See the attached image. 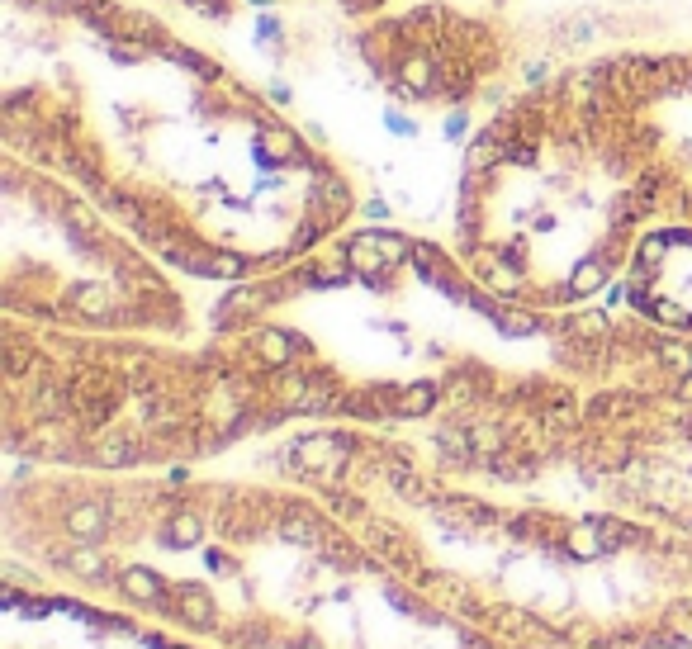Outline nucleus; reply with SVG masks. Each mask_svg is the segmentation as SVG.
I'll use <instances>...</instances> for the list:
<instances>
[{"label":"nucleus","mask_w":692,"mask_h":649,"mask_svg":"<svg viewBox=\"0 0 692 649\" xmlns=\"http://www.w3.org/2000/svg\"><path fill=\"white\" fill-rule=\"evenodd\" d=\"M346 460V441L342 436H309V441H299V451H294V465L313 469V474H337Z\"/></svg>","instance_id":"f257e3e1"},{"label":"nucleus","mask_w":692,"mask_h":649,"mask_svg":"<svg viewBox=\"0 0 692 649\" xmlns=\"http://www.w3.org/2000/svg\"><path fill=\"white\" fill-rule=\"evenodd\" d=\"M119 588H124V597L143 602V607H162L166 602V583L147 564H128L124 574H119Z\"/></svg>","instance_id":"f03ea898"},{"label":"nucleus","mask_w":692,"mask_h":649,"mask_svg":"<svg viewBox=\"0 0 692 649\" xmlns=\"http://www.w3.org/2000/svg\"><path fill=\"white\" fill-rule=\"evenodd\" d=\"M294 351H299V337H290V332H280V327H261L256 332V356L271 370H290Z\"/></svg>","instance_id":"7ed1b4c3"},{"label":"nucleus","mask_w":692,"mask_h":649,"mask_svg":"<svg viewBox=\"0 0 692 649\" xmlns=\"http://www.w3.org/2000/svg\"><path fill=\"white\" fill-rule=\"evenodd\" d=\"M346 204H351V190H346V181H337V176H318V185H313V214H318V223L342 218Z\"/></svg>","instance_id":"20e7f679"},{"label":"nucleus","mask_w":692,"mask_h":649,"mask_svg":"<svg viewBox=\"0 0 692 649\" xmlns=\"http://www.w3.org/2000/svg\"><path fill=\"white\" fill-rule=\"evenodd\" d=\"M105 526H110L105 503H76L72 512H67V531H72L76 541H100V536H105Z\"/></svg>","instance_id":"39448f33"},{"label":"nucleus","mask_w":692,"mask_h":649,"mask_svg":"<svg viewBox=\"0 0 692 649\" xmlns=\"http://www.w3.org/2000/svg\"><path fill=\"white\" fill-rule=\"evenodd\" d=\"M72 308L81 318H91V323H105L114 313V294L110 285H76L72 289Z\"/></svg>","instance_id":"423d86ee"},{"label":"nucleus","mask_w":692,"mask_h":649,"mask_svg":"<svg viewBox=\"0 0 692 649\" xmlns=\"http://www.w3.org/2000/svg\"><path fill=\"white\" fill-rule=\"evenodd\" d=\"M602 285H607V261H602V256H583L579 266L569 271V294H574V299H583V294H598Z\"/></svg>","instance_id":"0eeeda50"},{"label":"nucleus","mask_w":692,"mask_h":649,"mask_svg":"<svg viewBox=\"0 0 692 649\" xmlns=\"http://www.w3.org/2000/svg\"><path fill=\"white\" fill-rule=\"evenodd\" d=\"M181 616L195 626V631H214V597L204 593V588H181Z\"/></svg>","instance_id":"6e6552de"},{"label":"nucleus","mask_w":692,"mask_h":649,"mask_svg":"<svg viewBox=\"0 0 692 649\" xmlns=\"http://www.w3.org/2000/svg\"><path fill=\"white\" fill-rule=\"evenodd\" d=\"M200 536H204L200 512H176V517L166 522V531H162V541L171 545V550H190V545H200Z\"/></svg>","instance_id":"1a4fd4ad"},{"label":"nucleus","mask_w":692,"mask_h":649,"mask_svg":"<svg viewBox=\"0 0 692 649\" xmlns=\"http://www.w3.org/2000/svg\"><path fill=\"white\" fill-rule=\"evenodd\" d=\"M157 53L171 57V62H181L185 72H195L200 81H219V67H214L204 53H195V48H181V43H157Z\"/></svg>","instance_id":"9d476101"},{"label":"nucleus","mask_w":692,"mask_h":649,"mask_svg":"<svg viewBox=\"0 0 692 649\" xmlns=\"http://www.w3.org/2000/svg\"><path fill=\"white\" fill-rule=\"evenodd\" d=\"M91 460H95V465H133V460H138V446H133L128 436L110 432V436H100V441H95Z\"/></svg>","instance_id":"9b49d317"},{"label":"nucleus","mask_w":692,"mask_h":649,"mask_svg":"<svg viewBox=\"0 0 692 649\" xmlns=\"http://www.w3.org/2000/svg\"><path fill=\"white\" fill-rule=\"evenodd\" d=\"M399 81H403V91H418V95H427L432 86H437V76H432V62L422 53H408L399 62Z\"/></svg>","instance_id":"f8f14e48"},{"label":"nucleus","mask_w":692,"mask_h":649,"mask_svg":"<svg viewBox=\"0 0 692 649\" xmlns=\"http://www.w3.org/2000/svg\"><path fill=\"white\" fill-rule=\"evenodd\" d=\"M261 162H299L304 152H299V143H294V133H285V128H271V133H261Z\"/></svg>","instance_id":"ddd939ff"},{"label":"nucleus","mask_w":692,"mask_h":649,"mask_svg":"<svg viewBox=\"0 0 692 649\" xmlns=\"http://www.w3.org/2000/svg\"><path fill=\"white\" fill-rule=\"evenodd\" d=\"M280 536H285L290 545H304V550H318V545H323L318 522H313V517H299V512H290V517L280 522Z\"/></svg>","instance_id":"4468645a"},{"label":"nucleus","mask_w":692,"mask_h":649,"mask_svg":"<svg viewBox=\"0 0 692 649\" xmlns=\"http://www.w3.org/2000/svg\"><path fill=\"white\" fill-rule=\"evenodd\" d=\"M76 15L86 19L91 29H105V34H110L114 24L124 19V10H119V5H110V0H76Z\"/></svg>","instance_id":"2eb2a0df"},{"label":"nucleus","mask_w":692,"mask_h":649,"mask_svg":"<svg viewBox=\"0 0 692 649\" xmlns=\"http://www.w3.org/2000/svg\"><path fill=\"white\" fill-rule=\"evenodd\" d=\"M432 403H437V389H432V384H413V389H403L399 394L394 413L399 417H422V413H432Z\"/></svg>","instance_id":"dca6fc26"},{"label":"nucleus","mask_w":692,"mask_h":649,"mask_svg":"<svg viewBox=\"0 0 692 649\" xmlns=\"http://www.w3.org/2000/svg\"><path fill=\"white\" fill-rule=\"evenodd\" d=\"M569 550H574L579 559H593V555H602V550H607V545H602V531H598V517H588L583 526H574V531H569Z\"/></svg>","instance_id":"f3484780"},{"label":"nucleus","mask_w":692,"mask_h":649,"mask_svg":"<svg viewBox=\"0 0 692 649\" xmlns=\"http://www.w3.org/2000/svg\"><path fill=\"white\" fill-rule=\"evenodd\" d=\"M659 361L669 365L674 375H688L692 379V351L683 342H659Z\"/></svg>","instance_id":"a211bd4d"},{"label":"nucleus","mask_w":692,"mask_h":649,"mask_svg":"<svg viewBox=\"0 0 692 649\" xmlns=\"http://www.w3.org/2000/svg\"><path fill=\"white\" fill-rule=\"evenodd\" d=\"M261 304V289H237V294H228L219 304V318H237V313H252V308Z\"/></svg>","instance_id":"6ab92c4d"},{"label":"nucleus","mask_w":692,"mask_h":649,"mask_svg":"<svg viewBox=\"0 0 692 649\" xmlns=\"http://www.w3.org/2000/svg\"><path fill=\"white\" fill-rule=\"evenodd\" d=\"M204 275H219V280H233V275H242V256H233V252H214V256H204Z\"/></svg>","instance_id":"aec40b11"},{"label":"nucleus","mask_w":692,"mask_h":649,"mask_svg":"<svg viewBox=\"0 0 692 649\" xmlns=\"http://www.w3.org/2000/svg\"><path fill=\"white\" fill-rule=\"evenodd\" d=\"M650 318H659V323H669V327H692L688 308L674 304V299H655V304H650Z\"/></svg>","instance_id":"412c9836"},{"label":"nucleus","mask_w":692,"mask_h":649,"mask_svg":"<svg viewBox=\"0 0 692 649\" xmlns=\"http://www.w3.org/2000/svg\"><path fill=\"white\" fill-rule=\"evenodd\" d=\"M100 199H105V209H110V214H119L124 223H138V218H143V209H138V204H133L128 195H119V190H100Z\"/></svg>","instance_id":"4be33fe9"},{"label":"nucleus","mask_w":692,"mask_h":649,"mask_svg":"<svg viewBox=\"0 0 692 649\" xmlns=\"http://www.w3.org/2000/svg\"><path fill=\"white\" fill-rule=\"evenodd\" d=\"M598 531H602V545H607V550L636 541V531H631V526H621V522H612V517H598Z\"/></svg>","instance_id":"5701e85b"},{"label":"nucleus","mask_w":692,"mask_h":649,"mask_svg":"<svg viewBox=\"0 0 692 649\" xmlns=\"http://www.w3.org/2000/svg\"><path fill=\"white\" fill-rule=\"evenodd\" d=\"M664 247H669V237H645L640 242V275H650L664 261Z\"/></svg>","instance_id":"b1692460"},{"label":"nucleus","mask_w":692,"mask_h":649,"mask_svg":"<svg viewBox=\"0 0 692 649\" xmlns=\"http://www.w3.org/2000/svg\"><path fill=\"white\" fill-rule=\"evenodd\" d=\"M72 569L81 578H100V574H105V559H100V550H76V555H72Z\"/></svg>","instance_id":"393cba45"},{"label":"nucleus","mask_w":692,"mask_h":649,"mask_svg":"<svg viewBox=\"0 0 692 649\" xmlns=\"http://www.w3.org/2000/svg\"><path fill=\"white\" fill-rule=\"evenodd\" d=\"M574 332H579V337H607L612 323H607L602 313H583V318H574Z\"/></svg>","instance_id":"a878e982"},{"label":"nucleus","mask_w":692,"mask_h":649,"mask_svg":"<svg viewBox=\"0 0 692 649\" xmlns=\"http://www.w3.org/2000/svg\"><path fill=\"white\" fill-rule=\"evenodd\" d=\"M669 631H674V640L692 645V612L688 607H683V612H669Z\"/></svg>","instance_id":"bb28decb"},{"label":"nucleus","mask_w":692,"mask_h":649,"mask_svg":"<svg viewBox=\"0 0 692 649\" xmlns=\"http://www.w3.org/2000/svg\"><path fill=\"white\" fill-rule=\"evenodd\" d=\"M185 5H190V10H200V15H228V0H185Z\"/></svg>","instance_id":"cd10ccee"},{"label":"nucleus","mask_w":692,"mask_h":649,"mask_svg":"<svg viewBox=\"0 0 692 649\" xmlns=\"http://www.w3.org/2000/svg\"><path fill=\"white\" fill-rule=\"evenodd\" d=\"M256 38H261V43L271 38V43H275V38H280V19H271V15H266V19H261V24H256Z\"/></svg>","instance_id":"c85d7f7f"},{"label":"nucleus","mask_w":692,"mask_h":649,"mask_svg":"<svg viewBox=\"0 0 692 649\" xmlns=\"http://www.w3.org/2000/svg\"><path fill=\"white\" fill-rule=\"evenodd\" d=\"M389 128H394V133H418V124L403 119V114H389Z\"/></svg>","instance_id":"c756f323"},{"label":"nucleus","mask_w":692,"mask_h":649,"mask_svg":"<svg viewBox=\"0 0 692 649\" xmlns=\"http://www.w3.org/2000/svg\"><path fill=\"white\" fill-rule=\"evenodd\" d=\"M465 114H451V119H446V138H460V133H465Z\"/></svg>","instance_id":"7c9ffc66"},{"label":"nucleus","mask_w":692,"mask_h":649,"mask_svg":"<svg viewBox=\"0 0 692 649\" xmlns=\"http://www.w3.org/2000/svg\"><path fill=\"white\" fill-rule=\"evenodd\" d=\"M10 370H15V375H24V370H29V351H10Z\"/></svg>","instance_id":"2f4dec72"},{"label":"nucleus","mask_w":692,"mask_h":649,"mask_svg":"<svg viewBox=\"0 0 692 649\" xmlns=\"http://www.w3.org/2000/svg\"><path fill=\"white\" fill-rule=\"evenodd\" d=\"M365 214H370V218H389V204H384V199H370V204H365Z\"/></svg>","instance_id":"473e14b6"},{"label":"nucleus","mask_w":692,"mask_h":649,"mask_svg":"<svg viewBox=\"0 0 692 649\" xmlns=\"http://www.w3.org/2000/svg\"><path fill=\"white\" fill-rule=\"evenodd\" d=\"M34 5H43V10H76V0H34Z\"/></svg>","instance_id":"72a5a7b5"},{"label":"nucleus","mask_w":692,"mask_h":649,"mask_svg":"<svg viewBox=\"0 0 692 649\" xmlns=\"http://www.w3.org/2000/svg\"><path fill=\"white\" fill-rule=\"evenodd\" d=\"M370 5H380V0H346V10H370Z\"/></svg>","instance_id":"f704fd0d"},{"label":"nucleus","mask_w":692,"mask_h":649,"mask_svg":"<svg viewBox=\"0 0 692 649\" xmlns=\"http://www.w3.org/2000/svg\"><path fill=\"white\" fill-rule=\"evenodd\" d=\"M252 5H271V0H252Z\"/></svg>","instance_id":"c9c22d12"},{"label":"nucleus","mask_w":692,"mask_h":649,"mask_svg":"<svg viewBox=\"0 0 692 649\" xmlns=\"http://www.w3.org/2000/svg\"><path fill=\"white\" fill-rule=\"evenodd\" d=\"M294 649H313V645H294Z\"/></svg>","instance_id":"e433bc0d"}]
</instances>
